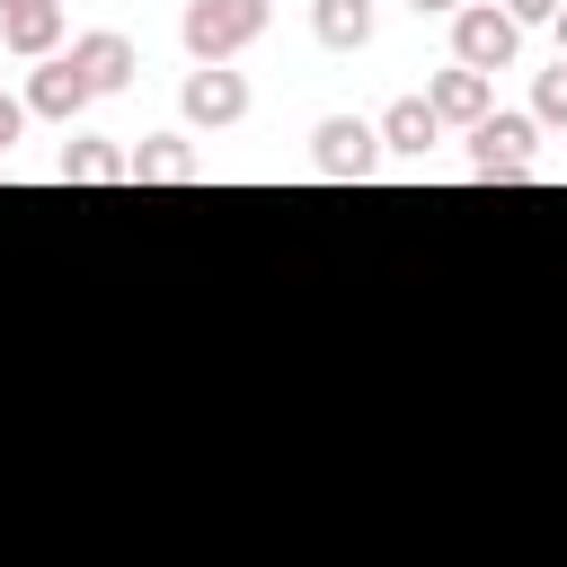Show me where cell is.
Listing matches in <instances>:
<instances>
[{
    "mask_svg": "<svg viewBox=\"0 0 567 567\" xmlns=\"http://www.w3.org/2000/svg\"><path fill=\"white\" fill-rule=\"evenodd\" d=\"M266 18H275V0H186L177 35H186L195 62H239V53L266 35Z\"/></svg>",
    "mask_w": 567,
    "mask_h": 567,
    "instance_id": "6da1fadb",
    "label": "cell"
},
{
    "mask_svg": "<svg viewBox=\"0 0 567 567\" xmlns=\"http://www.w3.org/2000/svg\"><path fill=\"white\" fill-rule=\"evenodd\" d=\"M532 142H540L532 115H505V106L478 115V124H470V177H478V186H523V177H532Z\"/></svg>",
    "mask_w": 567,
    "mask_h": 567,
    "instance_id": "7a4b0ae2",
    "label": "cell"
},
{
    "mask_svg": "<svg viewBox=\"0 0 567 567\" xmlns=\"http://www.w3.org/2000/svg\"><path fill=\"white\" fill-rule=\"evenodd\" d=\"M514 53H523V27H514L496 0H461V9H452V62H461V71H487V80H496V71H514Z\"/></svg>",
    "mask_w": 567,
    "mask_h": 567,
    "instance_id": "3957f363",
    "label": "cell"
},
{
    "mask_svg": "<svg viewBox=\"0 0 567 567\" xmlns=\"http://www.w3.org/2000/svg\"><path fill=\"white\" fill-rule=\"evenodd\" d=\"M310 168L337 177V186H363V177L381 168V133H372L363 115H319V124H310Z\"/></svg>",
    "mask_w": 567,
    "mask_h": 567,
    "instance_id": "277c9868",
    "label": "cell"
},
{
    "mask_svg": "<svg viewBox=\"0 0 567 567\" xmlns=\"http://www.w3.org/2000/svg\"><path fill=\"white\" fill-rule=\"evenodd\" d=\"M177 115H186V124H204V133L239 124V115H248V71H230V62H195V71H186V89H177Z\"/></svg>",
    "mask_w": 567,
    "mask_h": 567,
    "instance_id": "5b68a950",
    "label": "cell"
},
{
    "mask_svg": "<svg viewBox=\"0 0 567 567\" xmlns=\"http://www.w3.org/2000/svg\"><path fill=\"white\" fill-rule=\"evenodd\" d=\"M71 71L89 80V97H115V89H133L142 53H133L124 27H89V35H71Z\"/></svg>",
    "mask_w": 567,
    "mask_h": 567,
    "instance_id": "8992f818",
    "label": "cell"
},
{
    "mask_svg": "<svg viewBox=\"0 0 567 567\" xmlns=\"http://www.w3.org/2000/svg\"><path fill=\"white\" fill-rule=\"evenodd\" d=\"M195 177H204V159L186 133H142L124 151V186H195Z\"/></svg>",
    "mask_w": 567,
    "mask_h": 567,
    "instance_id": "52a82bcc",
    "label": "cell"
},
{
    "mask_svg": "<svg viewBox=\"0 0 567 567\" xmlns=\"http://www.w3.org/2000/svg\"><path fill=\"white\" fill-rule=\"evenodd\" d=\"M0 44L18 62H53L62 53V0H0Z\"/></svg>",
    "mask_w": 567,
    "mask_h": 567,
    "instance_id": "ba28073f",
    "label": "cell"
},
{
    "mask_svg": "<svg viewBox=\"0 0 567 567\" xmlns=\"http://www.w3.org/2000/svg\"><path fill=\"white\" fill-rule=\"evenodd\" d=\"M425 106H434V124H461V133H470L478 115H496V80L452 62V71H434V80H425Z\"/></svg>",
    "mask_w": 567,
    "mask_h": 567,
    "instance_id": "9c48e42d",
    "label": "cell"
},
{
    "mask_svg": "<svg viewBox=\"0 0 567 567\" xmlns=\"http://www.w3.org/2000/svg\"><path fill=\"white\" fill-rule=\"evenodd\" d=\"M27 115H44V124H71L80 106H89V80L71 71V53H53V62H35L27 71V97H18Z\"/></svg>",
    "mask_w": 567,
    "mask_h": 567,
    "instance_id": "30bf717a",
    "label": "cell"
},
{
    "mask_svg": "<svg viewBox=\"0 0 567 567\" xmlns=\"http://www.w3.org/2000/svg\"><path fill=\"white\" fill-rule=\"evenodd\" d=\"M372 133H381V151H390V159H425V151L443 142V124H434V106H425V97H390V106L372 115Z\"/></svg>",
    "mask_w": 567,
    "mask_h": 567,
    "instance_id": "8fae6325",
    "label": "cell"
},
{
    "mask_svg": "<svg viewBox=\"0 0 567 567\" xmlns=\"http://www.w3.org/2000/svg\"><path fill=\"white\" fill-rule=\"evenodd\" d=\"M53 177H62V186H124V151H115L106 133H71V142L53 151Z\"/></svg>",
    "mask_w": 567,
    "mask_h": 567,
    "instance_id": "7c38bea8",
    "label": "cell"
},
{
    "mask_svg": "<svg viewBox=\"0 0 567 567\" xmlns=\"http://www.w3.org/2000/svg\"><path fill=\"white\" fill-rule=\"evenodd\" d=\"M310 35L328 53H363L372 44V0H310Z\"/></svg>",
    "mask_w": 567,
    "mask_h": 567,
    "instance_id": "4fadbf2b",
    "label": "cell"
},
{
    "mask_svg": "<svg viewBox=\"0 0 567 567\" xmlns=\"http://www.w3.org/2000/svg\"><path fill=\"white\" fill-rule=\"evenodd\" d=\"M532 124H567V62H549L532 80Z\"/></svg>",
    "mask_w": 567,
    "mask_h": 567,
    "instance_id": "5bb4252c",
    "label": "cell"
},
{
    "mask_svg": "<svg viewBox=\"0 0 567 567\" xmlns=\"http://www.w3.org/2000/svg\"><path fill=\"white\" fill-rule=\"evenodd\" d=\"M496 9H505V18H514V27H549V18H558V9H567V0H496Z\"/></svg>",
    "mask_w": 567,
    "mask_h": 567,
    "instance_id": "9a60e30c",
    "label": "cell"
},
{
    "mask_svg": "<svg viewBox=\"0 0 567 567\" xmlns=\"http://www.w3.org/2000/svg\"><path fill=\"white\" fill-rule=\"evenodd\" d=\"M18 133H27V106H18V97H0V168H9V151H18Z\"/></svg>",
    "mask_w": 567,
    "mask_h": 567,
    "instance_id": "2e32d148",
    "label": "cell"
},
{
    "mask_svg": "<svg viewBox=\"0 0 567 567\" xmlns=\"http://www.w3.org/2000/svg\"><path fill=\"white\" fill-rule=\"evenodd\" d=\"M408 9H416V18H452L461 0H408Z\"/></svg>",
    "mask_w": 567,
    "mask_h": 567,
    "instance_id": "e0dca14e",
    "label": "cell"
},
{
    "mask_svg": "<svg viewBox=\"0 0 567 567\" xmlns=\"http://www.w3.org/2000/svg\"><path fill=\"white\" fill-rule=\"evenodd\" d=\"M549 27H558V62H567V9H558V18H549Z\"/></svg>",
    "mask_w": 567,
    "mask_h": 567,
    "instance_id": "ac0fdd59",
    "label": "cell"
}]
</instances>
